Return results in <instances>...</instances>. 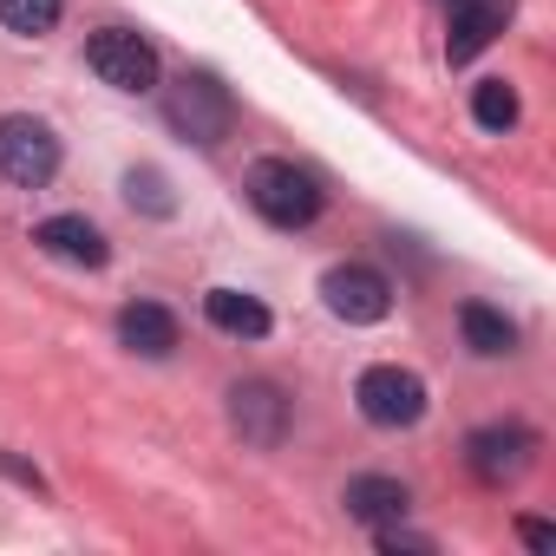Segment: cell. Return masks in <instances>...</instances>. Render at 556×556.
<instances>
[{
  "mask_svg": "<svg viewBox=\"0 0 556 556\" xmlns=\"http://www.w3.org/2000/svg\"><path fill=\"white\" fill-rule=\"evenodd\" d=\"M517 536H523L530 549H549V543H556V530H549L543 517H523V523H517Z\"/></svg>",
  "mask_w": 556,
  "mask_h": 556,
  "instance_id": "d6986e66",
  "label": "cell"
},
{
  "mask_svg": "<svg viewBox=\"0 0 556 556\" xmlns=\"http://www.w3.org/2000/svg\"><path fill=\"white\" fill-rule=\"evenodd\" d=\"M164 118L184 144H223L236 131V99L216 73H177L164 86Z\"/></svg>",
  "mask_w": 556,
  "mask_h": 556,
  "instance_id": "7a4b0ae2",
  "label": "cell"
},
{
  "mask_svg": "<svg viewBox=\"0 0 556 556\" xmlns=\"http://www.w3.org/2000/svg\"><path fill=\"white\" fill-rule=\"evenodd\" d=\"M125 203H131V210H144V216H177L170 177H164V170H151V164L125 170Z\"/></svg>",
  "mask_w": 556,
  "mask_h": 556,
  "instance_id": "e0dca14e",
  "label": "cell"
},
{
  "mask_svg": "<svg viewBox=\"0 0 556 556\" xmlns=\"http://www.w3.org/2000/svg\"><path fill=\"white\" fill-rule=\"evenodd\" d=\"M86 66L112 92H151L157 86V47L144 34H131V27H99L86 40Z\"/></svg>",
  "mask_w": 556,
  "mask_h": 556,
  "instance_id": "8992f818",
  "label": "cell"
},
{
  "mask_svg": "<svg viewBox=\"0 0 556 556\" xmlns=\"http://www.w3.org/2000/svg\"><path fill=\"white\" fill-rule=\"evenodd\" d=\"M471 118L484 131H510L517 125V86L510 79H478L471 86Z\"/></svg>",
  "mask_w": 556,
  "mask_h": 556,
  "instance_id": "9a60e30c",
  "label": "cell"
},
{
  "mask_svg": "<svg viewBox=\"0 0 556 556\" xmlns=\"http://www.w3.org/2000/svg\"><path fill=\"white\" fill-rule=\"evenodd\" d=\"M118 341L131 354H144V361H164V354H177V315L157 308V302H131L118 315Z\"/></svg>",
  "mask_w": 556,
  "mask_h": 556,
  "instance_id": "4fadbf2b",
  "label": "cell"
},
{
  "mask_svg": "<svg viewBox=\"0 0 556 556\" xmlns=\"http://www.w3.org/2000/svg\"><path fill=\"white\" fill-rule=\"evenodd\" d=\"M458 334H465V348H471L478 361L517 354V321H510L504 308H491V302H465V308H458Z\"/></svg>",
  "mask_w": 556,
  "mask_h": 556,
  "instance_id": "5bb4252c",
  "label": "cell"
},
{
  "mask_svg": "<svg viewBox=\"0 0 556 556\" xmlns=\"http://www.w3.org/2000/svg\"><path fill=\"white\" fill-rule=\"evenodd\" d=\"M348 517L354 523H367V530H380V523H400L406 510H413V491L400 484V478H387V471H367V478H354L348 484Z\"/></svg>",
  "mask_w": 556,
  "mask_h": 556,
  "instance_id": "8fae6325",
  "label": "cell"
},
{
  "mask_svg": "<svg viewBox=\"0 0 556 556\" xmlns=\"http://www.w3.org/2000/svg\"><path fill=\"white\" fill-rule=\"evenodd\" d=\"M34 242H40L53 262H73V268H105V262H112L105 229L86 223V216H47V223L34 229Z\"/></svg>",
  "mask_w": 556,
  "mask_h": 556,
  "instance_id": "30bf717a",
  "label": "cell"
},
{
  "mask_svg": "<svg viewBox=\"0 0 556 556\" xmlns=\"http://www.w3.org/2000/svg\"><path fill=\"white\" fill-rule=\"evenodd\" d=\"M465 465L478 484H517L530 465H536V432L523 419H497V426H478L465 439Z\"/></svg>",
  "mask_w": 556,
  "mask_h": 556,
  "instance_id": "52a82bcc",
  "label": "cell"
},
{
  "mask_svg": "<svg viewBox=\"0 0 556 556\" xmlns=\"http://www.w3.org/2000/svg\"><path fill=\"white\" fill-rule=\"evenodd\" d=\"M203 315H210V328L229 334V341H262V334L275 328V315H268L255 295H242V289H210V295H203Z\"/></svg>",
  "mask_w": 556,
  "mask_h": 556,
  "instance_id": "7c38bea8",
  "label": "cell"
},
{
  "mask_svg": "<svg viewBox=\"0 0 556 556\" xmlns=\"http://www.w3.org/2000/svg\"><path fill=\"white\" fill-rule=\"evenodd\" d=\"M504 21H510V0H452V34H445V60L452 66H465V60H478L497 34H504Z\"/></svg>",
  "mask_w": 556,
  "mask_h": 556,
  "instance_id": "9c48e42d",
  "label": "cell"
},
{
  "mask_svg": "<svg viewBox=\"0 0 556 556\" xmlns=\"http://www.w3.org/2000/svg\"><path fill=\"white\" fill-rule=\"evenodd\" d=\"M354 400H361V419L380 426V432H406V426L426 419V380L413 367H393V361L367 367L354 380Z\"/></svg>",
  "mask_w": 556,
  "mask_h": 556,
  "instance_id": "277c9868",
  "label": "cell"
},
{
  "mask_svg": "<svg viewBox=\"0 0 556 556\" xmlns=\"http://www.w3.org/2000/svg\"><path fill=\"white\" fill-rule=\"evenodd\" d=\"M60 14H66V0H0V27H8V34H27V40L53 34Z\"/></svg>",
  "mask_w": 556,
  "mask_h": 556,
  "instance_id": "2e32d148",
  "label": "cell"
},
{
  "mask_svg": "<svg viewBox=\"0 0 556 556\" xmlns=\"http://www.w3.org/2000/svg\"><path fill=\"white\" fill-rule=\"evenodd\" d=\"M242 197H249L255 216L275 223V229H308V223L321 216V184H315L302 164H289V157H262V164H249Z\"/></svg>",
  "mask_w": 556,
  "mask_h": 556,
  "instance_id": "6da1fadb",
  "label": "cell"
},
{
  "mask_svg": "<svg viewBox=\"0 0 556 556\" xmlns=\"http://www.w3.org/2000/svg\"><path fill=\"white\" fill-rule=\"evenodd\" d=\"M374 543H380L387 556H400V549H413V556H432V536L406 530V517H400V523H380V530H374Z\"/></svg>",
  "mask_w": 556,
  "mask_h": 556,
  "instance_id": "ac0fdd59",
  "label": "cell"
},
{
  "mask_svg": "<svg viewBox=\"0 0 556 556\" xmlns=\"http://www.w3.org/2000/svg\"><path fill=\"white\" fill-rule=\"evenodd\" d=\"M0 177L14 190H47L60 177V138L47 118H34V112L0 118Z\"/></svg>",
  "mask_w": 556,
  "mask_h": 556,
  "instance_id": "3957f363",
  "label": "cell"
},
{
  "mask_svg": "<svg viewBox=\"0 0 556 556\" xmlns=\"http://www.w3.org/2000/svg\"><path fill=\"white\" fill-rule=\"evenodd\" d=\"M321 302H328L334 321H348V328H374V321L393 315V282H387L380 268H367V262H341V268L321 275Z\"/></svg>",
  "mask_w": 556,
  "mask_h": 556,
  "instance_id": "ba28073f",
  "label": "cell"
},
{
  "mask_svg": "<svg viewBox=\"0 0 556 556\" xmlns=\"http://www.w3.org/2000/svg\"><path fill=\"white\" fill-rule=\"evenodd\" d=\"M289 426H295V400L275 387V380H236L229 387V432L242 445L275 452V445L289 439Z\"/></svg>",
  "mask_w": 556,
  "mask_h": 556,
  "instance_id": "5b68a950",
  "label": "cell"
}]
</instances>
